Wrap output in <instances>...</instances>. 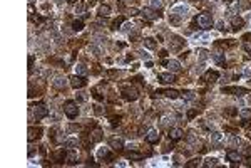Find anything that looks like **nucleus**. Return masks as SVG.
<instances>
[{"instance_id":"58836bf2","label":"nucleus","mask_w":251,"mask_h":168,"mask_svg":"<svg viewBox=\"0 0 251 168\" xmlns=\"http://www.w3.org/2000/svg\"><path fill=\"white\" fill-rule=\"evenodd\" d=\"M101 135H102V133H101V131H96V133H94V136H92V141H99V140L102 138V136H101Z\"/></svg>"},{"instance_id":"393cba45","label":"nucleus","mask_w":251,"mask_h":168,"mask_svg":"<svg viewBox=\"0 0 251 168\" xmlns=\"http://www.w3.org/2000/svg\"><path fill=\"white\" fill-rule=\"evenodd\" d=\"M127 158H129V160H141V158H142V155H141V153H137V151H129V153H127Z\"/></svg>"},{"instance_id":"e433bc0d","label":"nucleus","mask_w":251,"mask_h":168,"mask_svg":"<svg viewBox=\"0 0 251 168\" xmlns=\"http://www.w3.org/2000/svg\"><path fill=\"white\" fill-rule=\"evenodd\" d=\"M199 163V158H194V160H191L189 163H186V167H189V168H193V167H196Z\"/></svg>"},{"instance_id":"c9c22d12","label":"nucleus","mask_w":251,"mask_h":168,"mask_svg":"<svg viewBox=\"0 0 251 168\" xmlns=\"http://www.w3.org/2000/svg\"><path fill=\"white\" fill-rule=\"evenodd\" d=\"M198 54H199V59H201V61L208 59V51H204V49H199V51H198Z\"/></svg>"},{"instance_id":"a211bd4d","label":"nucleus","mask_w":251,"mask_h":168,"mask_svg":"<svg viewBox=\"0 0 251 168\" xmlns=\"http://www.w3.org/2000/svg\"><path fill=\"white\" fill-rule=\"evenodd\" d=\"M64 158H65V153H64V150H57V151L54 153V161L62 163V161H64Z\"/></svg>"},{"instance_id":"c756f323","label":"nucleus","mask_w":251,"mask_h":168,"mask_svg":"<svg viewBox=\"0 0 251 168\" xmlns=\"http://www.w3.org/2000/svg\"><path fill=\"white\" fill-rule=\"evenodd\" d=\"M72 29H74V30H82V29H84V24H82V20H74V24H72Z\"/></svg>"},{"instance_id":"f03ea898","label":"nucleus","mask_w":251,"mask_h":168,"mask_svg":"<svg viewBox=\"0 0 251 168\" xmlns=\"http://www.w3.org/2000/svg\"><path fill=\"white\" fill-rule=\"evenodd\" d=\"M122 96H124V99H127V101H136L139 98V91L136 89L134 86H131V88H124Z\"/></svg>"},{"instance_id":"8fccbe9b","label":"nucleus","mask_w":251,"mask_h":168,"mask_svg":"<svg viewBox=\"0 0 251 168\" xmlns=\"http://www.w3.org/2000/svg\"><path fill=\"white\" fill-rule=\"evenodd\" d=\"M228 2H233V0H228Z\"/></svg>"},{"instance_id":"72a5a7b5","label":"nucleus","mask_w":251,"mask_h":168,"mask_svg":"<svg viewBox=\"0 0 251 168\" xmlns=\"http://www.w3.org/2000/svg\"><path fill=\"white\" fill-rule=\"evenodd\" d=\"M124 22V17H119V19H116V20L112 22V29H119V25Z\"/></svg>"},{"instance_id":"9b49d317","label":"nucleus","mask_w":251,"mask_h":168,"mask_svg":"<svg viewBox=\"0 0 251 168\" xmlns=\"http://www.w3.org/2000/svg\"><path fill=\"white\" fill-rule=\"evenodd\" d=\"M223 93H231V94H236V96H243L248 91L245 88H223Z\"/></svg>"},{"instance_id":"423d86ee","label":"nucleus","mask_w":251,"mask_h":168,"mask_svg":"<svg viewBox=\"0 0 251 168\" xmlns=\"http://www.w3.org/2000/svg\"><path fill=\"white\" fill-rule=\"evenodd\" d=\"M42 136V128H29V141H35Z\"/></svg>"},{"instance_id":"ddd939ff","label":"nucleus","mask_w":251,"mask_h":168,"mask_svg":"<svg viewBox=\"0 0 251 168\" xmlns=\"http://www.w3.org/2000/svg\"><path fill=\"white\" fill-rule=\"evenodd\" d=\"M218 77H219V74L216 72V71H208V72L204 74L203 81H208V83H216V81H218Z\"/></svg>"},{"instance_id":"2eb2a0df","label":"nucleus","mask_w":251,"mask_h":168,"mask_svg":"<svg viewBox=\"0 0 251 168\" xmlns=\"http://www.w3.org/2000/svg\"><path fill=\"white\" fill-rule=\"evenodd\" d=\"M168 67H169L171 72H179V71H181V64H179V61L171 59L169 62H168Z\"/></svg>"},{"instance_id":"1a4fd4ad","label":"nucleus","mask_w":251,"mask_h":168,"mask_svg":"<svg viewBox=\"0 0 251 168\" xmlns=\"http://www.w3.org/2000/svg\"><path fill=\"white\" fill-rule=\"evenodd\" d=\"M183 135H184V133H183V130H181V128H171V130H169V138L173 140V141H178V140H181V138H183Z\"/></svg>"},{"instance_id":"f3484780","label":"nucleus","mask_w":251,"mask_h":168,"mask_svg":"<svg viewBox=\"0 0 251 168\" xmlns=\"http://www.w3.org/2000/svg\"><path fill=\"white\" fill-rule=\"evenodd\" d=\"M211 143H213L216 148L221 146V143H223V135H221V133H213V135H211Z\"/></svg>"},{"instance_id":"a18cd8bd","label":"nucleus","mask_w":251,"mask_h":168,"mask_svg":"<svg viewBox=\"0 0 251 168\" xmlns=\"http://www.w3.org/2000/svg\"><path fill=\"white\" fill-rule=\"evenodd\" d=\"M79 101H86V94H84V93H81V96H79Z\"/></svg>"},{"instance_id":"5701e85b","label":"nucleus","mask_w":251,"mask_h":168,"mask_svg":"<svg viewBox=\"0 0 251 168\" xmlns=\"http://www.w3.org/2000/svg\"><path fill=\"white\" fill-rule=\"evenodd\" d=\"M144 46L147 49H156V42H154V39L147 37V39H144Z\"/></svg>"},{"instance_id":"c03bdc74","label":"nucleus","mask_w":251,"mask_h":168,"mask_svg":"<svg viewBox=\"0 0 251 168\" xmlns=\"http://www.w3.org/2000/svg\"><path fill=\"white\" fill-rule=\"evenodd\" d=\"M226 113H228V114H231V116H233V114H236V109H226Z\"/></svg>"},{"instance_id":"dca6fc26","label":"nucleus","mask_w":251,"mask_h":168,"mask_svg":"<svg viewBox=\"0 0 251 168\" xmlns=\"http://www.w3.org/2000/svg\"><path fill=\"white\" fill-rule=\"evenodd\" d=\"M226 158H228L229 161H233V163H239L241 161V155L238 151H228L226 153Z\"/></svg>"},{"instance_id":"09e8293b","label":"nucleus","mask_w":251,"mask_h":168,"mask_svg":"<svg viewBox=\"0 0 251 168\" xmlns=\"http://www.w3.org/2000/svg\"><path fill=\"white\" fill-rule=\"evenodd\" d=\"M67 2H69V4H76L77 0H67Z\"/></svg>"},{"instance_id":"6ab92c4d","label":"nucleus","mask_w":251,"mask_h":168,"mask_svg":"<svg viewBox=\"0 0 251 168\" xmlns=\"http://www.w3.org/2000/svg\"><path fill=\"white\" fill-rule=\"evenodd\" d=\"M111 14V7L109 5H101L99 7V15L101 17H107Z\"/></svg>"},{"instance_id":"f704fd0d","label":"nucleus","mask_w":251,"mask_h":168,"mask_svg":"<svg viewBox=\"0 0 251 168\" xmlns=\"http://www.w3.org/2000/svg\"><path fill=\"white\" fill-rule=\"evenodd\" d=\"M229 145H231V146H236V145H239V138H236L234 135H233V136H229Z\"/></svg>"},{"instance_id":"cd10ccee","label":"nucleus","mask_w":251,"mask_h":168,"mask_svg":"<svg viewBox=\"0 0 251 168\" xmlns=\"http://www.w3.org/2000/svg\"><path fill=\"white\" fill-rule=\"evenodd\" d=\"M239 116L243 119H250L251 118V109H241L239 111Z\"/></svg>"},{"instance_id":"de8ad7c7","label":"nucleus","mask_w":251,"mask_h":168,"mask_svg":"<svg viewBox=\"0 0 251 168\" xmlns=\"http://www.w3.org/2000/svg\"><path fill=\"white\" fill-rule=\"evenodd\" d=\"M245 74H246V76H250V74H251V67H246L245 69Z\"/></svg>"},{"instance_id":"7ed1b4c3","label":"nucleus","mask_w":251,"mask_h":168,"mask_svg":"<svg viewBox=\"0 0 251 168\" xmlns=\"http://www.w3.org/2000/svg\"><path fill=\"white\" fill-rule=\"evenodd\" d=\"M45 116H49V108L44 104H37L34 106V118L35 119H42V118H45Z\"/></svg>"},{"instance_id":"0eeeda50","label":"nucleus","mask_w":251,"mask_h":168,"mask_svg":"<svg viewBox=\"0 0 251 168\" xmlns=\"http://www.w3.org/2000/svg\"><path fill=\"white\" fill-rule=\"evenodd\" d=\"M158 77H159V81H161L163 84H171V83H174L176 81L173 72H163V74H159Z\"/></svg>"},{"instance_id":"bb28decb","label":"nucleus","mask_w":251,"mask_h":168,"mask_svg":"<svg viewBox=\"0 0 251 168\" xmlns=\"http://www.w3.org/2000/svg\"><path fill=\"white\" fill-rule=\"evenodd\" d=\"M183 98L188 99V101H193V99H196V94L193 91H186V93H183Z\"/></svg>"},{"instance_id":"f257e3e1","label":"nucleus","mask_w":251,"mask_h":168,"mask_svg":"<svg viewBox=\"0 0 251 168\" xmlns=\"http://www.w3.org/2000/svg\"><path fill=\"white\" fill-rule=\"evenodd\" d=\"M64 113L67 114V118L74 119V118L79 114V108H77V104L74 101H65V103H64Z\"/></svg>"},{"instance_id":"473e14b6","label":"nucleus","mask_w":251,"mask_h":168,"mask_svg":"<svg viewBox=\"0 0 251 168\" xmlns=\"http://www.w3.org/2000/svg\"><path fill=\"white\" fill-rule=\"evenodd\" d=\"M151 5H152V9L156 10V9H161V7H163V2H161V0H151Z\"/></svg>"},{"instance_id":"49530a36","label":"nucleus","mask_w":251,"mask_h":168,"mask_svg":"<svg viewBox=\"0 0 251 168\" xmlns=\"http://www.w3.org/2000/svg\"><path fill=\"white\" fill-rule=\"evenodd\" d=\"M32 64H34V56H30V57H29V66H30V67H32Z\"/></svg>"},{"instance_id":"a19ab883","label":"nucleus","mask_w":251,"mask_h":168,"mask_svg":"<svg viewBox=\"0 0 251 168\" xmlns=\"http://www.w3.org/2000/svg\"><path fill=\"white\" fill-rule=\"evenodd\" d=\"M119 121H121V116H117V118H116V116L111 118V123H112V125H116V123H119Z\"/></svg>"},{"instance_id":"9d476101","label":"nucleus","mask_w":251,"mask_h":168,"mask_svg":"<svg viewBox=\"0 0 251 168\" xmlns=\"http://www.w3.org/2000/svg\"><path fill=\"white\" fill-rule=\"evenodd\" d=\"M109 145H111V148L116 150V151H121V150L124 148V141L121 140V138H111Z\"/></svg>"},{"instance_id":"f8f14e48","label":"nucleus","mask_w":251,"mask_h":168,"mask_svg":"<svg viewBox=\"0 0 251 168\" xmlns=\"http://www.w3.org/2000/svg\"><path fill=\"white\" fill-rule=\"evenodd\" d=\"M52 86L54 88H57V89H65V86H67V79L65 77H55L54 79V83H52Z\"/></svg>"},{"instance_id":"6e6552de","label":"nucleus","mask_w":251,"mask_h":168,"mask_svg":"<svg viewBox=\"0 0 251 168\" xmlns=\"http://www.w3.org/2000/svg\"><path fill=\"white\" fill-rule=\"evenodd\" d=\"M146 141L147 143H158L159 141V131L158 130H149L146 135Z\"/></svg>"},{"instance_id":"4468645a","label":"nucleus","mask_w":251,"mask_h":168,"mask_svg":"<svg viewBox=\"0 0 251 168\" xmlns=\"http://www.w3.org/2000/svg\"><path fill=\"white\" fill-rule=\"evenodd\" d=\"M142 15L146 17V19H149V20H154V19H159V14H156V10L154 9H144L142 10Z\"/></svg>"},{"instance_id":"37998d69","label":"nucleus","mask_w":251,"mask_h":168,"mask_svg":"<svg viewBox=\"0 0 251 168\" xmlns=\"http://www.w3.org/2000/svg\"><path fill=\"white\" fill-rule=\"evenodd\" d=\"M188 116H189V118H194V116H196V109L189 111V113H188Z\"/></svg>"},{"instance_id":"a878e982","label":"nucleus","mask_w":251,"mask_h":168,"mask_svg":"<svg viewBox=\"0 0 251 168\" xmlns=\"http://www.w3.org/2000/svg\"><path fill=\"white\" fill-rule=\"evenodd\" d=\"M181 46H183V41H181L179 37H173V49H179Z\"/></svg>"},{"instance_id":"aec40b11","label":"nucleus","mask_w":251,"mask_h":168,"mask_svg":"<svg viewBox=\"0 0 251 168\" xmlns=\"http://www.w3.org/2000/svg\"><path fill=\"white\" fill-rule=\"evenodd\" d=\"M77 140L76 138H69V140H65V148H70V150H74V148H77Z\"/></svg>"},{"instance_id":"b1692460","label":"nucleus","mask_w":251,"mask_h":168,"mask_svg":"<svg viewBox=\"0 0 251 168\" xmlns=\"http://www.w3.org/2000/svg\"><path fill=\"white\" fill-rule=\"evenodd\" d=\"M76 72L79 74V76H86V74H87V67L82 66V64H79V66L76 67Z\"/></svg>"},{"instance_id":"20e7f679","label":"nucleus","mask_w":251,"mask_h":168,"mask_svg":"<svg viewBox=\"0 0 251 168\" xmlns=\"http://www.w3.org/2000/svg\"><path fill=\"white\" fill-rule=\"evenodd\" d=\"M196 22H198V25H199L201 29H208V27H211V24H213V19H211L209 14H201V15L196 19Z\"/></svg>"},{"instance_id":"4be33fe9","label":"nucleus","mask_w":251,"mask_h":168,"mask_svg":"<svg viewBox=\"0 0 251 168\" xmlns=\"http://www.w3.org/2000/svg\"><path fill=\"white\" fill-rule=\"evenodd\" d=\"M243 27V19H239V17H234L233 19V29L234 30H238V29H241Z\"/></svg>"},{"instance_id":"412c9836","label":"nucleus","mask_w":251,"mask_h":168,"mask_svg":"<svg viewBox=\"0 0 251 168\" xmlns=\"http://www.w3.org/2000/svg\"><path fill=\"white\" fill-rule=\"evenodd\" d=\"M164 96H168V98H171V99H176L178 96H179V93L176 89H168V91H164Z\"/></svg>"},{"instance_id":"c85d7f7f","label":"nucleus","mask_w":251,"mask_h":168,"mask_svg":"<svg viewBox=\"0 0 251 168\" xmlns=\"http://www.w3.org/2000/svg\"><path fill=\"white\" fill-rule=\"evenodd\" d=\"M203 165H204V167H216V165H218V160H216V158H208Z\"/></svg>"},{"instance_id":"7c9ffc66","label":"nucleus","mask_w":251,"mask_h":168,"mask_svg":"<svg viewBox=\"0 0 251 168\" xmlns=\"http://www.w3.org/2000/svg\"><path fill=\"white\" fill-rule=\"evenodd\" d=\"M99 156L101 158H106V160H109V161H111V160H112V158L109 156V153H107V150H99V153H97Z\"/></svg>"},{"instance_id":"79ce46f5","label":"nucleus","mask_w":251,"mask_h":168,"mask_svg":"<svg viewBox=\"0 0 251 168\" xmlns=\"http://www.w3.org/2000/svg\"><path fill=\"white\" fill-rule=\"evenodd\" d=\"M84 10V5H82V4H79V5H77V9H76V12H82Z\"/></svg>"},{"instance_id":"4c0bfd02","label":"nucleus","mask_w":251,"mask_h":168,"mask_svg":"<svg viewBox=\"0 0 251 168\" xmlns=\"http://www.w3.org/2000/svg\"><path fill=\"white\" fill-rule=\"evenodd\" d=\"M214 59H216V62H223V61H224V59H223V54L221 52H218V54H214Z\"/></svg>"},{"instance_id":"39448f33","label":"nucleus","mask_w":251,"mask_h":168,"mask_svg":"<svg viewBox=\"0 0 251 168\" xmlns=\"http://www.w3.org/2000/svg\"><path fill=\"white\" fill-rule=\"evenodd\" d=\"M86 84H87L86 77H82V76H79V74H76V76H72V77H70V86L74 88V89H79V88H84Z\"/></svg>"},{"instance_id":"2f4dec72","label":"nucleus","mask_w":251,"mask_h":168,"mask_svg":"<svg viewBox=\"0 0 251 168\" xmlns=\"http://www.w3.org/2000/svg\"><path fill=\"white\" fill-rule=\"evenodd\" d=\"M76 161H77V155L76 153H70V155L67 156V163H69V165H74Z\"/></svg>"},{"instance_id":"ea45409f","label":"nucleus","mask_w":251,"mask_h":168,"mask_svg":"<svg viewBox=\"0 0 251 168\" xmlns=\"http://www.w3.org/2000/svg\"><path fill=\"white\" fill-rule=\"evenodd\" d=\"M243 153H245L246 156H251V148H250V146H245V150H243Z\"/></svg>"}]
</instances>
